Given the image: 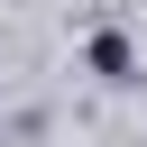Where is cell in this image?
<instances>
[{
	"label": "cell",
	"instance_id": "1",
	"mask_svg": "<svg viewBox=\"0 0 147 147\" xmlns=\"http://www.w3.org/2000/svg\"><path fill=\"white\" fill-rule=\"evenodd\" d=\"M92 64H101L110 83H129V64H138V55H129V37H119V28H101V37H92Z\"/></svg>",
	"mask_w": 147,
	"mask_h": 147
}]
</instances>
